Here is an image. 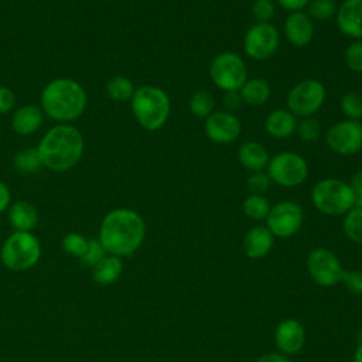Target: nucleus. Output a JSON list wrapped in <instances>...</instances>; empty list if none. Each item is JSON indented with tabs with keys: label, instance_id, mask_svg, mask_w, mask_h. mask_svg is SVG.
I'll list each match as a JSON object with an SVG mask.
<instances>
[{
	"label": "nucleus",
	"instance_id": "1",
	"mask_svg": "<svg viewBox=\"0 0 362 362\" xmlns=\"http://www.w3.org/2000/svg\"><path fill=\"white\" fill-rule=\"evenodd\" d=\"M146 225L140 214L129 208H117L105 215L99 228V242L109 255L129 256L143 243Z\"/></svg>",
	"mask_w": 362,
	"mask_h": 362
},
{
	"label": "nucleus",
	"instance_id": "2",
	"mask_svg": "<svg viewBox=\"0 0 362 362\" xmlns=\"http://www.w3.org/2000/svg\"><path fill=\"white\" fill-rule=\"evenodd\" d=\"M42 165L52 171H66L78 164L83 153V137L81 132L61 123L51 127L37 146Z\"/></svg>",
	"mask_w": 362,
	"mask_h": 362
},
{
	"label": "nucleus",
	"instance_id": "3",
	"mask_svg": "<svg viewBox=\"0 0 362 362\" xmlns=\"http://www.w3.org/2000/svg\"><path fill=\"white\" fill-rule=\"evenodd\" d=\"M86 106V92L76 81L58 78L51 81L41 92L42 112L59 123L78 119Z\"/></svg>",
	"mask_w": 362,
	"mask_h": 362
},
{
	"label": "nucleus",
	"instance_id": "4",
	"mask_svg": "<svg viewBox=\"0 0 362 362\" xmlns=\"http://www.w3.org/2000/svg\"><path fill=\"white\" fill-rule=\"evenodd\" d=\"M130 106L136 122L150 132L161 129L171 112V102L167 92L154 85L137 88L130 99Z\"/></svg>",
	"mask_w": 362,
	"mask_h": 362
},
{
	"label": "nucleus",
	"instance_id": "5",
	"mask_svg": "<svg viewBox=\"0 0 362 362\" xmlns=\"http://www.w3.org/2000/svg\"><path fill=\"white\" fill-rule=\"evenodd\" d=\"M311 201L325 215H344L354 208L355 194L349 182L339 178H324L313 187Z\"/></svg>",
	"mask_w": 362,
	"mask_h": 362
},
{
	"label": "nucleus",
	"instance_id": "6",
	"mask_svg": "<svg viewBox=\"0 0 362 362\" xmlns=\"http://www.w3.org/2000/svg\"><path fill=\"white\" fill-rule=\"evenodd\" d=\"M40 242L31 232L16 230L4 240L0 250L3 264L16 272L31 269L40 260Z\"/></svg>",
	"mask_w": 362,
	"mask_h": 362
},
{
	"label": "nucleus",
	"instance_id": "7",
	"mask_svg": "<svg viewBox=\"0 0 362 362\" xmlns=\"http://www.w3.org/2000/svg\"><path fill=\"white\" fill-rule=\"evenodd\" d=\"M209 78L223 92H239L247 81V68L243 59L230 51L218 54L209 65Z\"/></svg>",
	"mask_w": 362,
	"mask_h": 362
},
{
	"label": "nucleus",
	"instance_id": "8",
	"mask_svg": "<svg viewBox=\"0 0 362 362\" xmlns=\"http://www.w3.org/2000/svg\"><path fill=\"white\" fill-rule=\"evenodd\" d=\"M267 174L277 185L293 188L307 180L308 164L294 151H280L269 160Z\"/></svg>",
	"mask_w": 362,
	"mask_h": 362
},
{
	"label": "nucleus",
	"instance_id": "9",
	"mask_svg": "<svg viewBox=\"0 0 362 362\" xmlns=\"http://www.w3.org/2000/svg\"><path fill=\"white\" fill-rule=\"evenodd\" d=\"M324 100V85L317 79H304L290 89L287 95V109L296 117H310L321 109Z\"/></svg>",
	"mask_w": 362,
	"mask_h": 362
},
{
	"label": "nucleus",
	"instance_id": "10",
	"mask_svg": "<svg viewBox=\"0 0 362 362\" xmlns=\"http://www.w3.org/2000/svg\"><path fill=\"white\" fill-rule=\"evenodd\" d=\"M279 44V31L270 23H255L243 37L245 54L255 61H264L274 55Z\"/></svg>",
	"mask_w": 362,
	"mask_h": 362
},
{
	"label": "nucleus",
	"instance_id": "11",
	"mask_svg": "<svg viewBox=\"0 0 362 362\" xmlns=\"http://www.w3.org/2000/svg\"><path fill=\"white\" fill-rule=\"evenodd\" d=\"M325 143L338 156H354L362 148V124L356 120H341L325 133Z\"/></svg>",
	"mask_w": 362,
	"mask_h": 362
},
{
	"label": "nucleus",
	"instance_id": "12",
	"mask_svg": "<svg viewBox=\"0 0 362 362\" xmlns=\"http://www.w3.org/2000/svg\"><path fill=\"white\" fill-rule=\"evenodd\" d=\"M266 222L273 236H293L303 225V209L293 201H281L270 208Z\"/></svg>",
	"mask_w": 362,
	"mask_h": 362
},
{
	"label": "nucleus",
	"instance_id": "13",
	"mask_svg": "<svg viewBox=\"0 0 362 362\" xmlns=\"http://www.w3.org/2000/svg\"><path fill=\"white\" fill-rule=\"evenodd\" d=\"M307 269L314 281L322 287L335 286L344 273L337 256L325 247H317L308 255Z\"/></svg>",
	"mask_w": 362,
	"mask_h": 362
},
{
	"label": "nucleus",
	"instance_id": "14",
	"mask_svg": "<svg viewBox=\"0 0 362 362\" xmlns=\"http://www.w3.org/2000/svg\"><path fill=\"white\" fill-rule=\"evenodd\" d=\"M206 137L216 144H229L240 136L242 124L230 112H212L204 122Z\"/></svg>",
	"mask_w": 362,
	"mask_h": 362
},
{
	"label": "nucleus",
	"instance_id": "15",
	"mask_svg": "<svg viewBox=\"0 0 362 362\" xmlns=\"http://www.w3.org/2000/svg\"><path fill=\"white\" fill-rule=\"evenodd\" d=\"M338 30L354 40L362 38V0H344L337 8Z\"/></svg>",
	"mask_w": 362,
	"mask_h": 362
},
{
	"label": "nucleus",
	"instance_id": "16",
	"mask_svg": "<svg viewBox=\"0 0 362 362\" xmlns=\"http://www.w3.org/2000/svg\"><path fill=\"white\" fill-rule=\"evenodd\" d=\"M284 35L294 47H305L314 37V21L305 11H293L284 20Z\"/></svg>",
	"mask_w": 362,
	"mask_h": 362
},
{
	"label": "nucleus",
	"instance_id": "17",
	"mask_svg": "<svg viewBox=\"0 0 362 362\" xmlns=\"http://www.w3.org/2000/svg\"><path fill=\"white\" fill-rule=\"evenodd\" d=\"M277 348L284 354L298 352L305 342V332L303 325L293 318L283 320L274 332Z\"/></svg>",
	"mask_w": 362,
	"mask_h": 362
},
{
	"label": "nucleus",
	"instance_id": "18",
	"mask_svg": "<svg viewBox=\"0 0 362 362\" xmlns=\"http://www.w3.org/2000/svg\"><path fill=\"white\" fill-rule=\"evenodd\" d=\"M273 240L274 236L266 226H255L243 238V252L250 259H262L272 250Z\"/></svg>",
	"mask_w": 362,
	"mask_h": 362
},
{
	"label": "nucleus",
	"instance_id": "19",
	"mask_svg": "<svg viewBox=\"0 0 362 362\" xmlns=\"http://www.w3.org/2000/svg\"><path fill=\"white\" fill-rule=\"evenodd\" d=\"M297 117L288 109H276L264 120L266 132L274 139H287L296 133Z\"/></svg>",
	"mask_w": 362,
	"mask_h": 362
},
{
	"label": "nucleus",
	"instance_id": "20",
	"mask_svg": "<svg viewBox=\"0 0 362 362\" xmlns=\"http://www.w3.org/2000/svg\"><path fill=\"white\" fill-rule=\"evenodd\" d=\"M238 160L243 168L255 173L263 171L269 164V153L263 144L255 140H247L239 146Z\"/></svg>",
	"mask_w": 362,
	"mask_h": 362
},
{
	"label": "nucleus",
	"instance_id": "21",
	"mask_svg": "<svg viewBox=\"0 0 362 362\" xmlns=\"http://www.w3.org/2000/svg\"><path fill=\"white\" fill-rule=\"evenodd\" d=\"M42 109L34 105H25L16 110L11 119V124L16 133L20 136H30L38 130V127L42 124Z\"/></svg>",
	"mask_w": 362,
	"mask_h": 362
},
{
	"label": "nucleus",
	"instance_id": "22",
	"mask_svg": "<svg viewBox=\"0 0 362 362\" xmlns=\"http://www.w3.org/2000/svg\"><path fill=\"white\" fill-rule=\"evenodd\" d=\"M8 221L18 232H30L38 221L35 208L27 201H17L8 208Z\"/></svg>",
	"mask_w": 362,
	"mask_h": 362
},
{
	"label": "nucleus",
	"instance_id": "23",
	"mask_svg": "<svg viewBox=\"0 0 362 362\" xmlns=\"http://www.w3.org/2000/svg\"><path fill=\"white\" fill-rule=\"evenodd\" d=\"M270 86L264 79L253 78L247 79L239 89V95L243 103L249 106H262L270 98Z\"/></svg>",
	"mask_w": 362,
	"mask_h": 362
},
{
	"label": "nucleus",
	"instance_id": "24",
	"mask_svg": "<svg viewBox=\"0 0 362 362\" xmlns=\"http://www.w3.org/2000/svg\"><path fill=\"white\" fill-rule=\"evenodd\" d=\"M123 272V262L119 256L106 255L98 264L93 266V280L100 286L115 283Z\"/></svg>",
	"mask_w": 362,
	"mask_h": 362
},
{
	"label": "nucleus",
	"instance_id": "25",
	"mask_svg": "<svg viewBox=\"0 0 362 362\" xmlns=\"http://www.w3.org/2000/svg\"><path fill=\"white\" fill-rule=\"evenodd\" d=\"M134 90L136 89H134L133 82L123 75H116V76L110 78L106 83L107 96L116 102L130 100Z\"/></svg>",
	"mask_w": 362,
	"mask_h": 362
},
{
	"label": "nucleus",
	"instance_id": "26",
	"mask_svg": "<svg viewBox=\"0 0 362 362\" xmlns=\"http://www.w3.org/2000/svg\"><path fill=\"white\" fill-rule=\"evenodd\" d=\"M243 212L247 218L255 219V221H262L266 219L270 211V204L263 195L257 194H250L245 201H243Z\"/></svg>",
	"mask_w": 362,
	"mask_h": 362
},
{
	"label": "nucleus",
	"instance_id": "27",
	"mask_svg": "<svg viewBox=\"0 0 362 362\" xmlns=\"http://www.w3.org/2000/svg\"><path fill=\"white\" fill-rule=\"evenodd\" d=\"M215 107L214 98L206 90H197L189 98V110L195 117L206 119Z\"/></svg>",
	"mask_w": 362,
	"mask_h": 362
},
{
	"label": "nucleus",
	"instance_id": "28",
	"mask_svg": "<svg viewBox=\"0 0 362 362\" xmlns=\"http://www.w3.org/2000/svg\"><path fill=\"white\" fill-rule=\"evenodd\" d=\"M42 165L40 154L37 151V148L33 147H27L20 150L16 156H14V167L23 173V174H30L37 171L40 167Z\"/></svg>",
	"mask_w": 362,
	"mask_h": 362
},
{
	"label": "nucleus",
	"instance_id": "29",
	"mask_svg": "<svg viewBox=\"0 0 362 362\" xmlns=\"http://www.w3.org/2000/svg\"><path fill=\"white\" fill-rule=\"evenodd\" d=\"M345 235L355 243H362V208L354 206L345 214L344 222Z\"/></svg>",
	"mask_w": 362,
	"mask_h": 362
},
{
	"label": "nucleus",
	"instance_id": "30",
	"mask_svg": "<svg viewBox=\"0 0 362 362\" xmlns=\"http://www.w3.org/2000/svg\"><path fill=\"white\" fill-rule=\"evenodd\" d=\"M305 8L313 21H328L337 14L338 6L335 0H311Z\"/></svg>",
	"mask_w": 362,
	"mask_h": 362
},
{
	"label": "nucleus",
	"instance_id": "31",
	"mask_svg": "<svg viewBox=\"0 0 362 362\" xmlns=\"http://www.w3.org/2000/svg\"><path fill=\"white\" fill-rule=\"evenodd\" d=\"M342 113L349 119V120H356L362 119V96L356 92H346L342 95L341 102H339Z\"/></svg>",
	"mask_w": 362,
	"mask_h": 362
},
{
	"label": "nucleus",
	"instance_id": "32",
	"mask_svg": "<svg viewBox=\"0 0 362 362\" xmlns=\"http://www.w3.org/2000/svg\"><path fill=\"white\" fill-rule=\"evenodd\" d=\"M88 242H89V239H86L83 235L71 232L62 238L61 246L65 253H68L74 257H82L83 253L86 252Z\"/></svg>",
	"mask_w": 362,
	"mask_h": 362
},
{
	"label": "nucleus",
	"instance_id": "33",
	"mask_svg": "<svg viewBox=\"0 0 362 362\" xmlns=\"http://www.w3.org/2000/svg\"><path fill=\"white\" fill-rule=\"evenodd\" d=\"M296 133L303 141H315L321 136V124L313 116L301 117V120L297 123Z\"/></svg>",
	"mask_w": 362,
	"mask_h": 362
},
{
	"label": "nucleus",
	"instance_id": "34",
	"mask_svg": "<svg viewBox=\"0 0 362 362\" xmlns=\"http://www.w3.org/2000/svg\"><path fill=\"white\" fill-rule=\"evenodd\" d=\"M344 59L348 69L356 74L362 72V41L361 40H355L346 47Z\"/></svg>",
	"mask_w": 362,
	"mask_h": 362
},
{
	"label": "nucleus",
	"instance_id": "35",
	"mask_svg": "<svg viewBox=\"0 0 362 362\" xmlns=\"http://www.w3.org/2000/svg\"><path fill=\"white\" fill-rule=\"evenodd\" d=\"M252 16L256 23H270L276 13V6L273 0H255L250 7Z\"/></svg>",
	"mask_w": 362,
	"mask_h": 362
},
{
	"label": "nucleus",
	"instance_id": "36",
	"mask_svg": "<svg viewBox=\"0 0 362 362\" xmlns=\"http://www.w3.org/2000/svg\"><path fill=\"white\" fill-rule=\"evenodd\" d=\"M272 182H273L272 178L264 171L252 173L246 181L250 194H257V195H263V192H266L270 188Z\"/></svg>",
	"mask_w": 362,
	"mask_h": 362
},
{
	"label": "nucleus",
	"instance_id": "37",
	"mask_svg": "<svg viewBox=\"0 0 362 362\" xmlns=\"http://www.w3.org/2000/svg\"><path fill=\"white\" fill-rule=\"evenodd\" d=\"M106 256V250L103 249L102 243L99 242V239H89L88 242V247H86V252L83 253V256L81 257L82 262L86 264V266H95L98 264L103 257Z\"/></svg>",
	"mask_w": 362,
	"mask_h": 362
},
{
	"label": "nucleus",
	"instance_id": "38",
	"mask_svg": "<svg viewBox=\"0 0 362 362\" xmlns=\"http://www.w3.org/2000/svg\"><path fill=\"white\" fill-rule=\"evenodd\" d=\"M341 281L351 293L362 296V270H344Z\"/></svg>",
	"mask_w": 362,
	"mask_h": 362
},
{
	"label": "nucleus",
	"instance_id": "39",
	"mask_svg": "<svg viewBox=\"0 0 362 362\" xmlns=\"http://www.w3.org/2000/svg\"><path fill=\"white\" fill-rule=\"evenodd\" d=\"M14 92L7 86H0V115L10 112L14 106Z\"/></svg>",
	"mask_w": 362,
	"mask_h": 362
},
{
	"label": "nucleus",
	"instance_id": "40",
	"mask_svg": "<svg viewBox=\"0 0 362 362\" xmlns=\"http://www.w3.org/2000/svg\"><path fill=\"white\" fill-rule=\"evenodd\" d=\"M240 103H243V102H242V99H240L239 92H225L223 105H225V107L228 109L226 112H230V113H232V112L238 110L239 106H240Z\"/></svg>",
	"mask_w": 362,
	"mask_h": 362
},
{
	"label": "nucleus",
	"instance_id": "41",
	"mask_svg": "<svg viewBox=\"0 0 362 362\" xmlns=\"http://www.w3.org/2000/svg\"><path fill=\"white\" fill-rule=\"evenodd\" d=\"M279 6H281L284 10L293 11H303L311 0H276Z\"/></svg>",
	"mask_w": 362,
	"mask_h": 362
},
{
	"label": "nucleus",
	"instance_id": "42",
	"mask_svg": "<svg viewBox=\"0 0 362 362\" xmlns=\"http://www.w3.org/2000/svg\"><path fill=\"white\" fill-rule=\"evenodd\" d=\"M10 201H11V194L8 187L0 181V212L6 211L10 206Z\"/></svg>",
	"mask_w": 362,
	"mask_h": 362
},
{
	"label": "nucleus",
	"instance_id": "43",
	"mask_svg": "<svg viewBox=\"0 0 362 362\" xmlns=\"http://www.w3.org/2000/svg\"><path fill=\"white\" fill-rule=\"evenodd\" d=\"M349 185H351V188H352V191H354L355 195L362 194V170L358 171V173H355V174L352 175Z\"/></svg>",
	"mask_w": 362,
	"mask_h": 362
},
{
	"label": "nucleus",
	"instance_id": "44",
	"mask_svg": "<svg viewBox=\"0 0 362 362\" xmlns=\"http://www.w3.org/2000/svg\"><path fill=\"white\" fill-rule=\"evenodd\" d=\"M256 362H288V359L279 354H266V355L260 356Z\"/></svg>",
	"mask_w": 362,
	"mask_h": 362
},
{
	"label": "nucleus",
	"instance_id": "45",
	"mask_svg": "<svg viewBox=\"0 0 362 362\" xmlns=\"http://www.w3.org/2000/svg\"><path fill=\"white\" fill-rule=\"evenodd\" d=\"M354 362H362V345L355 351L354 355Z\"/></svg>",
	"mask_w": 362,
	"mask_h": 362
},
{
	"label": "nucleus",
	"instance_id": "46",
	"mask_svg": "<svg viewBox=\"0 0 362 362\" xmlns=\"http://www.w3.org/2000/svg\"><path fill=\"white\" fill-rule=\"evenodd\" d=\"M354 206H356V208H362V194L355 195V204H354Z\"/></svg>",
	"mask_w": 362,
	"mask_h": 362
}]
</instances>
